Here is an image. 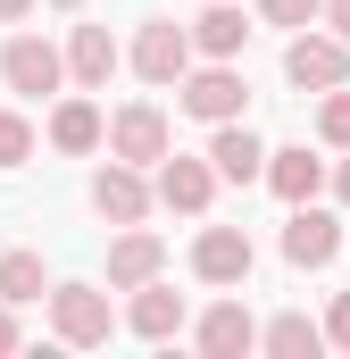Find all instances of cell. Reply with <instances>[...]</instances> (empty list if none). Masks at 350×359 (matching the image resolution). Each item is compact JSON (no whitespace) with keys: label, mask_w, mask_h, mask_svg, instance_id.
<instances>
[{"label":"cell","mask_w":350,"mask_h":359,"mask_svg":"<svg viewBox=\"0 0 350 359\" xmlns=\"http://www.w3.org/2000/svg\"><path fill=\"white\" fill-rule=\"evenodd\" d=\"M0 76H8V92L42 100V92H59V84H67V59H59L42 34H8V50H0Z\"/></svg>","instance_id":"cell-5"},{"label":"cell","mask_w":350,"mask_h":359,"mask_svg":"<svg viewBox=\"0 0 350 359\" xmlns=\"http://www.w3.org/2000/svg\"><path fill=\"white\" fill-rule=\"evenodd\" d=\"M125 326L142 334V343H167V334H183V292L175 284H134V309H125Z\"/></svg>","instance_id":"cell-14"},{"label":"cell","mask_w":350,"mask_h":359,"mask_svg":"<svg viewBox=\"0 0 350 359\" xmlns=\"http://www.w3.org/2000/svg\"><path fill=\"white\" fill-rule=\"evenodd\" d=\"M326 343L350 351V292H334V309H326Z\"/></svg>","instance_id":"cell-24"},{"label":"cell","mask_w":350,"mask_h":359,"mask_svg":"<svg viewBox=\"0 0 350 359\" xmlns=\"http://www.w3.org/2000/svg\"><path fill=\"white\" fill-rule=\"evenodd\" d=\"M159 268H167V243H159L150 226H125V234L108 243V284H117V292H134V284H150Z\"/></svg>","instance_id":"cell-11"},{"label":"cell","mask_w":350,"mask_h":359,"mask_svg":"<svg viewBox=\"0 0 350 359\" xmlns=\"http://www.w3.org/2000/svg\"><path fill=\"white\" fill-rule=\"evenodd\" d=\"M0 301H17V309L42 301V259H34V251H8V259H0Z\"/></svg>","instance_id":"cell-20"},{"label":"cell","mask_w":350,"mask_h":359,"mask_svg":"<svg viewBox=\"0 0 350 359\" xmlns=\"http://www.w3.org/2000/svg\"><path fill=\"white\" fill-rule=\"evenodd\" d=\"M134 76H142V84H183V76H192V25L150 17V25L134 34Z\"/></svg>","instance_id":"cell-2"},{"label":"cell","mask_w":350,"mask_h":359,"mask_svg":"<svg viewBox=\"0 0 350 359\" xmlns=\"http://www.w3.org/2000/svg\"><path fill=\"white\" fill-rule=\"evenodd\" d=\"M50 142H59V151H76V159H84V151H100V142H108L100 100H59V109H50Z\"/></svg>","instance_id":"cell-17"},{"label":"cell","mask_w":350,"mask_h":359,"mask_svg":"<svg viewBox=\"0 0 350 359\" xmlns=\"http://www.w3.org/2000/svg\"><path fill=\"white\" fill-rule=\"evenodd\" d=\"M242 42H251V25H242V8H225V0H209V8L192 17V50H200V59H234Z\"/></svg>","instance_id":"cell-18"},{"label":"cell","mask_w":350,"mask_h":359,"mask_svg":"<svg viewBox=\"0 0 350 359\" xmlns=\"http://www.w3.org/2000/svg\"><path fill=\"white\" fill-rule=\"evenodd\" d=\"M334 192H342V209H350V159H342V168H334Z\"/></svg>","instance_id":"cell-28"},{"label":"cell","mask_w":350,"mask_h":359,"mask_svg":"<svg viewBox=\"0 0 350 359\" xmlns=\"http://www.w3.org/2000/svg\"><path fill=\"white\" fill-rule=\"evenodd\" d=\"M0 351H17V301H0Z\"/></svg>","instance_id":"cell-25"},{"label":"cell","mask_w":350,"mask_h":359,"mask_svg":"<svg viewBox=\"0 0 350 359\" xmlns=\"http://www.w3.org/2000/svg\"><path fill=\"white\" fill-rule=\"evenodd\" d=\"M209 192H217V159H159V209H183V217H200L209 209Z\"/></svg>","instance_id":"cell-10"},{"label":"cell","mask_w":350,"mask_h":359,"mask_svg":"<svg viewBox=\"0 0 350 359\" xmlns=\"http://www.w3.org/2000/svg\"><path fill=\"white\" fill-rule=\"evenodd\" d=\"M50 8H84V0H50Z\"/></svg>","instance_id":"cell-29"},{"label":"cell","mask_w":350,"mask_h":359,"mask_svg":"<svg viewBox=\"0 0 350 359\" xmlns=\"http://www.w3.org/2000/svg\"><path fill=\"white\" fill-rule=\"evenodd\" d=\"M267 25H309V17H326V0H259Z\"/></svg>","instance_id":"cell-23"},{"label":"cell","mask_w":350,"mask_h":359,"mask_svg":"<svg viewBox=\"0 0 350 359\" xmlns=\"http://www.w3.org/2000/svg\"><path fill=\"white\" fill-rule=\"evenodd\" d=\"M317 142H334V151H350V92H342V84L326 92V109H317Z\"/></svg>","instance_id":"cell-21"},{"label":"cell","mask_w":350,"mask_h":359,"mask_svg":"<svg viewBox=\"0 0 350 359\" xmlns=\"http://www.w3.org/2000/svg\"><path fill=\"white\" fill-rule=\"evenodd\" d=\"M242 92H251V84H242L225 59H209V67H192V76L175 84V100H183L200 126H225V117H242Z\"/></svg>","instance_id":"cell-7"},{"label":"cell","mask_w":350,"mask_h":359,"mask_svg":"<svg viewBox=\"0 0 350 359\" xmlns=\"http://www.w3.org/2000/svg\"><path fill=\"white\" fill-rule=\"evenodd\" d=\"M251 259H259V251H251L242 226H209V234L192 243V276H200V284H251Z\"/></svg>","instance_id":"cell-9"},{"label":"cell","mask_w":350,"mask_h":359,"mask_svg":"<svg viewBox=\"0 0 350 359\" xmlns=\"http://www.w3.org/2000/svg\"><path fill=\"white\" fill-rule=\"evenodd\" d=\"M334 251H342V217L317 209V201H300V209L284 217V259H292V268H326Z\"/></svg>","instance_id":"cell-8"},{"label":"cell","mask_w":350,"mask_h":359,"mask_svg":"<svg viewBox=\"0 0 350 359\" xmlns=\"http://www.w3.org/2000/svg\"><path fill=\"white\" fill-rule=\"evenodd\" d=\"M209 159H217V176H225V184H259V176H267V142L242 126V117H225V126L209 134Z\"/></svg>","instance_id":"cell-12"},{"label":"cell","mask_w":350,"mask_h":359,"mask_svg":"<svg viewBox=\"0 0 350 359\" xmlns=\"http://www.w3.org/2000/svg\"><path fill=\"white\" fill-rule=\"evenodd\" d=\"M267 184H275V201H317V184H326V159H309V142H292V151H267Z\"/></svg>","instance_id":"cell-16"},{"label":"cell","mask_w":350,"mask_h":359,"mask_svg":"<svg viewBox=\"0 0 350 359\" xmlns=\"http://www.w3.org/2000/svg\"><path fill=\"white\" fill-rule=\"evenodd\" d=\"M192 343H200L209 359H234V351H259V326H251V309H242V301H217V309H200Z\"/></svg>","instance_id":"cell-13"},{"label":"cell","mask_w":350,"mask_h":359,"mask_svg":"<svg viewBox=\"0 0 350 359\" xmlns=\"http://www.w3.org/2000/svg\"><path fill=\"white\" fill-rule=\"evenodd\" d=\"M326 25H334V34L350 42V0H326Z\"/></svg>","instance_id":"cell-26"},{"label":"cell","mask_w":350,"mask_h":359,"mask_svg":"<svg viewBox=\"0 0 350 359\" xmlns=\"http://www.w3.org/2000/svg\"><path fill=\"white\" fill-rule=\"evenodd\" d=\"M150 201H159V184H142L134 159H108V168L92 176V209H100L108 226H142V217H150Z\"/></svg>","instance_id":"cell-6"},{"label":"cell","mask_w":350,"mask_h":359,"mask_svg":"<svg viewBox=\"0 0 350 359\" xmlns=\"http://www.w3.org/2000/svg\"><path fill=\"white\" fill-rule=\"evenodd\" d=\"M117 59H125V50L108 42V25H76V34H67V76H76L84 92H108Z\"/></svg>","instance_id":"cell-15"},{"label":"cell","mask_w":350,"mask_h":359,"mask_svg":"<svg viewBox=\"0 0 350 359\" xmlns=\"http://www.w3.org/2000/svg\"><path fill=\"white\" fill-rule=\"evenodd\" d=\"M259 351H275V359H317V351H326V326H309L300 309H284V318L259 326Z\"/></svg>","instance_id":"cell-19"},{"label":"cell","mask_w":350,"mask_h":359,"mask_svg":"<svg viewBox=\"0 0 350 359\" xmlns=\"http://www.w3.org/2000/svg\"><path fill=\"white\" fill-rule=\"evenodd\" d=\"M284 76L300 92H334V84H350V42L342 34H292V50H284Z\"/></svg>","instance_id":"cell-3"},{"label":"cell","mask_w":350,"mask_h":359,"mask_svg":"<svg viewBox=\"0 0 350 359\" xmlns=\"http://www.w3.org/2000/svg\"><path fill=\"white\" fill-rule=\"evenodd\" d=\"M25 8H34V0H0V25H17V17H25Z\"/></svg>","instance_id":"cell-27"},{"label":"cell","mask_w":350,"mask_h":359,"mask_svg":"<svg viewBox=\"0 0 350 359\" xmlns=\"http://www.w3.org/2000/svg\"><path fill=\"white\" fill-rule=\"evenodd\" d=\"M50 334H59V343H76V351L108 343V334H117L108 292H100V284H59V292H50Z\"/></svg>","instance_id":"cell-1"},{"label":"cell","mask_w":350,"mask_h":359,"mask_svg":"<svg viewBox=\"0 0 350 359\" xmlns=\"http://www.w3.org/2000/svg\"><path fill=\"white\" fill-rule=\"evenodd\" d=\"M108 159L159 168V159H167V109H159V100H125V109L108 117Z\"/></svg>","instance_id":"cell-4"},{"label":"cell","mask_w":350,"mask_h":359,"mask_svg":"<svg viewBox=\"0 0 350 359\" xmlns=\"http://www.w3.org/2000/svg\"><path fill=\"white\" fill-rule=\"evenodd\" d=\"M25 159H34V126L17 109H0V168H25Z\"/></svg>","instance_id":"cell-22"}]
</instances>
